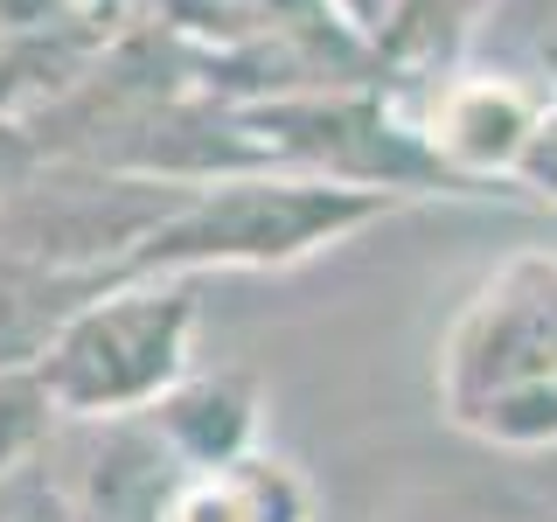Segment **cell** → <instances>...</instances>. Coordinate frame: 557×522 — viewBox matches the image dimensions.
Here are the masks:
<instances>
[{
  "label": "cell",
  "mask_w": 557,
  "mask_h": 522,
  "mask_svg": "<svg viewBox=\"0 0 557 522\" xmlns=\"http://www.w3.org/2000/svg\"><path fill=\"white\" fill-rule=\"evenodd\" d=\"M432 405L487 452H557V251H516L432 348Z\"/></svg>",
  "instance_id": "obj_1"
},
{
  "label": "cell",
  "mask_w": 557,
  "mask_h": 522,
  "mask_svg": "<svg viewBox=\"0 0 557 522\" xmlns=\"http://www.w3.org/2000/svg\"><path fill=\"white\" fill-rule=\"evenodd\" d=\"M182 467H216L265 446V390L251 370H188L153 411H139Z\"/></svg>",
  "instance_id": "obj_6"
},
{
  "label": "cell",
  "mask_w": 557,
  "mask_h": 522,
  "mask_svg": "<svg viewBox=\"0 0 557 522\" xmlns=\"http://www.w3.org/2000/svg\"><path fill=\"white\" fill-rule=\"evenodd\" d=\"M202 278H104L57 321L28 376L42 383L49 411L70 425L139 418L196 370Z\"/></svg>",
  "instance_id": "obj_3"
},
{
  "label": "cell",
  "mask_w": 557,
  "mask_h": 522,
  "mask_svg": "<svg viewBox=\"0 0 557 522\" xmlns=\"http://www.w3.org/2000/svg\"><path fill=\"white\" fill-rule=\"evenodd\" d=\"M544 84H550V104H544V126H536L530 153H522V167H516V196L557 209V42L544 49Z\"/></svg>",
  "instance_id": "obj_8"
},
{
  "label": "cell",
  "mask_w": 557,
  "mask_h": 522,
  "mask_svg": "<svg viewBox=\"0 0 557 522\" xmlns=\"http://www.w3.org/2000/svg\"><path fill=\"white\" fill-rule=\"evenodd\" d=\"M487 0H397L391 28H383V63L391 70H425V63H453L467 49V28Z\"/></svg>",
  "instance_id": "obj_7"
},
{
  "label": "cell",
  "mask_w": 557,
  "mask_h": 522,
  "mask_svg": "<svg viewBox=\"0 0 557 522\" xmlns=\"http://www.w3.org/2000/svg\"><path fill=\"white\" fill-rule=\"evenodd\" d=\"M397 196L342 188L313 174H223L196 182L182 202L139 237V251L119 278L161 272V278H209V272H293L307 258L362 237L370 223L397 216Z\"/></svg>",
  "instance_id": "obj_2"
},
{
  "label": "cell",
  "mask_w": 557,
  "mask_h": 522,
  "mask_svg": "<svg viewBox=\"0 0 557 522\" xmlns=\"http://www.w3.org/2000/svg\"><path fill=\"white\" fill-rule=\"evenodd\" d=\"M391 98L453 196H516V167L544 126L550 84L453 57L425 70H391Z\"/></svg>",
  "instance_id": "obj_4"
},
{
  "label": "cell",
  "mask_w": 557,
  "mask_h": 522,
  "mask_svg": "<svg viewBox=\"0 0 557 522\" xmlns=\"http://www.w3.org/2000/svg\"><path fill=\"white\" fill-rule=\"evenodd\" d=\"M335 8H342V22L383 57V28H391V8H397V0H335Z\"/></svg>",
  "instance_id": "obj_9"
},
{
  "label": "cell",
  "mask_w": 557,
  "mask_h": 522,
  "mask_svg": "<svg viewBox=\"0 0 557 522\" xmlns=\"http://www.w3.org/2000/svg\"><path fill=\"white\" fill-rule=\"evenodd\" d=\"M313 509L321 501H313V481L300 474V460L251 446L237 460L174 474L153 522H313Z\"/></svg>",
  "instance_id": "obj_5"
},
{
  "label": "cell",
  "mask_w": 557,
  "mask_h": 522,
  "mask_svg": "<svg viewBox=\"0 0 557 522\" xmlns=\"http://www.w3.org/2000/svg\"><path fill=\"white\" fill-rule=\"evenodd\" d=\"M522 522H557V515H522Z\"/></svg>",
  "instance_id": "obj_10"
}]
</instances>
